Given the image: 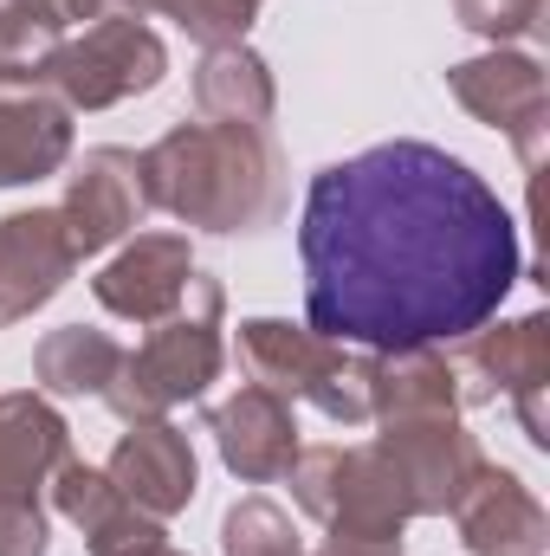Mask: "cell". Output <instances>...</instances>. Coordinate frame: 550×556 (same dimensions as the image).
<instances>
[{
    "instance_id": "6da1fadb",
    "label": "cell",
    "mask_w": 550,
    "mask_h": 556,
    "mask_svg": "<svg viewBox=\"0 0 550 556\" xmlns=\"http://www.w3.org/2000/svg\"><path fill=\"white\" fill-rule=\"evenodd\" d=\"M304 324L343 350H453L525 278L518 220L453 149L421 137L324 162L298 207Z\"/></svg>"
},
{
    "instance_id": "7a4b0ae2",
    "label": "cell",
    "mask_w": 550,
    "mask_h": 556,
    "mask_svg": "<svg viewBox=\"0 0 550 556\" xmlns=\"http://www.w3.org/2000/svg\"><path fill=\"white\" fill-rule=\"evenodd\" d=\"M142 201L214 240H260L291 207V162L253 124H168L137 155Z\"/></svg>"
},
{
    "instance_id": "3957f363",
    "label": "cell",
    "mask_w": 550,
    "mask_h": 556,
    "mask_svg": "<svg viewBox=\"0 0 550 556\" xmlns=\"http://www.w3.org/2000/svg\"><path fill=\"white\" fill-rule=\"evenodd\" d=\"M221 317H227L221 278L195 266L182 304L162 324H149V337H142L137 350H124V369L104 389V408L117 420H162L168 408H182V402H201L221 382V369H227Z\"/></svg>"
},
{
    "instance_id": "277c9868",
    "label": "cell",
    "mask_w": 550,
    "mask_h": 556,
    "mask_svg": "<svg viewBox=\"0 0 550 556\" xmlns=\"http://www.w3.org/2000/svg\"><path fill=\"white\" fill-rule=\"evenodd\" d=\"M234 356L247 382L273 389L285 402H311L330 427L370 420V350H343L291 317H240Z\"/></svg>"
},
{
    "instance_id": "5b68a950",
    "label": "cell",
    "mask_w": 550,
    "mask_h": 556,
    "mask_svg": "<svg viewBox=\"0 0 550 556\" xmlns=\"http://www.w3.org/2000/svg\"><path fill=\"white\" fill-rule=\"evenodd\" d=\"M162 78H168L162 33L117 7H104L85 33H65L46 52V65L33 72V85L52 91L65 111H117L130 98H149Z\"/></svg>"
},
{
    "instance_id": "8992f818",
    "label": "cell",
    "mask_w": 550,
    "mask_h": 556,
    "mask_svg": "<svg viewBox=\"0 0 550 556\" xmlns=\"http://www.w3.org/2000/svg\"><path fill=\"white\" fill-rule=\"evenodd\" d=\"M285 479H291V505L304 518H317L324 531L402 538L414 518L409 485H402L396 459L376 440H363V446H298Z\"/></svg>"
},
{
    "instance_id": "52a82bcc",
    "label": "cell",
    "mask_w": 550,
    "mask_h": 556,
    "mask_svg": "<svg viewBox=\"0 0 550 556\" xmlns=\"http://www.w3.org/2000/svg\"><path fill=\"white\" fill-rule=\"evenodd\" d=\"M453 369L466 382V408L479 402H512L518 427L532 446H550V415H545V389H550V317L545 311H525V317H492L479 324L473 337L453 343Z\"/></svg>"
},
{
    "instance_id": "ba28073f",
    "label": "cell",
    "mask_w": 550,
    "mask_h": 556,
    "mask_svg": "<svg viewBox=\"0 0 550 556\" xmlns=\"http://www.w3.org/2000/svg\"><path fill=\"white\" fill-rule=\"evenodd\" d=\"M447 91L466 117H479L486 130L518 149L525 168H545V142H550V78L545 65L518 46H486L479 59L447 65Z\"/></svg>"
},
{
    "instance_id": "9c48e42d",
    "label": "cell",
    "mask_w": 550,
    "mask_h": 556,
    "mask_svg": "<svg viewBox=\"0 0 550 556\" xmlns=\"http://www.w3.org/2000/svg\"><path fill=\"white\" fill-rule=\"evenodd\" d=\"M376 427H383L376 446L396 459L414 518H447L460 505V492L486 466V446L466 433L460 415H396V420H376Z\"/></svg>"
},
{
    "instance_id": "30bf717a",
    "label": "cell",
    "mask_w": 550,
    "mask_h": 556,
    "mask_svg": "<svg viewBox=\"0 0 550 556\" xmlns=\"http://www.w3.org/2000/svg\"><path fill=\"white\" fill-rule=\"evenodd\" d=\"M149 214L142 201V168L137 149H117V142H98L85 149L78 162H65V194H59V220L78 247V260L91 253H111L117 240H130Z\"/></svg>"
},
{
    "instance_id": "8fae6325",
    "label": "cell",
    "mask_w": 550,
    "mask_h": 556,
    "mask_svg": "<svg viewBox=\"0 0 550 556\" xmlns=\"http://www.w3.org/2000/svg\"><path fill=\"white\" fill-rule=\"evenodd\" d=\"M78 273V247L59 207H13L0 214V330L46 311Z\"/></svg>"
},
{
    "instance_id": "7c38bea8",
    "label": "cell",
    "mask_w": 550,
    "mask_h": 556,
    "mask_svg": "<svg viewBox=\"0 0 550 556\" xmlns=\"http://www.w3.org/2000/svg\"><path fill=\"white\" fill-rule=\"evenodd\" d=\"M104 472H111V485H117L137 511L162 518V525L182 518V511L195 505V492H201V459H195L188 433L168 415L162 420H124V433H117Z\"/></svg>"
},
{
    "instance_id": "4fadbf2b",
    "label": "cell",
    "mask_w": 550,
    "mask_h": 556,
    "mask_svg": "<svg viewBox=\"0 0 550 556\" xmlns=\"http://www.w3.org/2000/svg\"><path fill=\"white\" fill-rule=\"evenodd\" d=\"M208 433H214L221 466L240 485H278L298 459V415H291L285 395L260 389V382H240L227 402H214Z\"/></svg>"
},
{
    "instance_id": "5bb4252c",
    "label": "cell",
    "mask_w": 550,
    "mask_h": 556,
    "mask_svg": "<svg viewBox=\"0 0 550 556\" xmlns=\"http://www.w3.org/2000/svg\"><path fill=\"white\" fill-rule=\"evenodd\" d=\"M466 556H545L550 551V511L538 492L512 472V466H479V479L460 492V505L447 511Z\"/></svg>"
},
{
    "instance_id": "9a60e30c",
    "label": "cell",
    "mask_w": 550,
    "mask_h": 556,
    "mask_svg": "<svg viewBox=\"0 0 550 556\" xmlns=\"http://www.w3.org/2000/svg\"><path fill=\"white\" fill-rule=\"evenodd\" d=\"M188 278H195V247H188V233H137L117 260H104V273L91 278V298H98L111 317L149 330V324H162V317L182 304Z\"/></svg>"
},
{
    "instance_id": "2e32d148",
    "label": "cell",
    "mask_w": 550,
    "mask_h": 556,
    "mask_svg": "<svg viewBox=\"0 0 550 556\" xmlns=\"http://www.w3.org/2000/svg\"><path fill=\"white\" fill-rule=\"evenodd\" d=\"M46 498L59 505V518L78 525V538H85L91 556H155L168 544L162 518L137 511V505L111 485V472H104V466H85L78 453L59 466V479H52Z\"/></svg>"
},
{
    "instance_id": "e0dca14e",
    "label": "cell",
    "mask_w": 550,
    "mask_h": 556,
    "mask_svg": "<svg viewBox=\"0 0 550 556\" xmlns=\"http://www.w3.org/2000/svg\"><path fill=\"white\" fill-rule=\"evenodd\" d=\"M65 459H72V427L52 408V395H39V389L0 395V498L7 505L46 511V492Z\"/></svg>"
},
{
    "instance_id": "ac0fdd59",
    "label": "cell",
    "mask_w": 550,
    "mask_h": 556,
    "mask_svg": "<svg viewBox=\"0 0 550 556\" xmlns=\"http://www.w3.org/2000/svg\"><path fill=\"white\" fill-rule=\"evenodd\" d=\"M72 162V111L39 85H0V188H33Z\"/></svg>"
},
{
    "instance_id": "d6986e66",
    "label": "cell",
    "mask_w": 550,
    "mask_h": 556,
    "mask_svg": "<svg viewBox=\"0 0 550 556\" xmlns=\"http://www.w3.org/2000/svg\"><path fill=\"white\" fill-rule=\"evenodd\" d=\"M396 415H466V382L440 343L370 356V420Z\"/></svg>"
},
{
    "instance_id": "ffe728a7",
    "label": "cell",
    "mask_w": 550,
    "mask_h": 556,
    "mask_svg": "<svg viewBox=\"0 0 550 556\" xmlns=\"http://www.w3.org/2000/svg\"><path fill=\"white\" fill-rule=\"evenodd\" d=\"M195 117L201 124H253L273 130L278 117V85L273 65L240 39V46H208L195 65Z\"/></svg>"
},
{
    "instance_id": "44dd1931",
    "label": "cell",
    "mask_w": 550,
    "mask_h": 556,
    "mask_svg": "<svg viewBox=\"0 0 550 556\" xmlns=\"http://www.w3.org/2000/svg\"><path fill=\"white\" fill-rule=\"evenodd\" d=\"M117 369H124V343L91 324H59L33 343V382H39V395H59V402H72V395L104 402Z\"/></svg>"
},
{
    "instance_id": "7402d4cb",
    "label": "cell",
    "mask_w": 550,
    "mask_h": 556,
    "mask_svg": "<svg viewBox=\"0 0 550 556\" xmlns=\"http://www.w3.org/2000/svg\"><path fill=\"white\" fill-rule=\"evenodd\" d=\"M104 7L137 13V20L142 13H162V20H175L201 46H240L253 33V20H260V0H104Z\"/></svg>"
},
{
    "instance_id": "603a6c76",
    "label": "cell",
    "mask_w": 550,
    "mask_h": 556,
    "mask_svg": "<svg viewBox=\"0 0 550 556\" xmlns=\"http://www.w3.org/2000/svg\"><path fill=\"white\" fill-rule=\"evenodd\" d=\"M221 556H311V551H304L285 505H273L266 492H247L221 518Z\"/></svg>"
},
{
    "instance_id": "cb8c5ba5",
    "label": "cell",
    "mask_w": 550,
    "mask_h": 556,
    "mask_svg": "<svg viewBox=\"0 0 550 556\" xmlns=\"http://www.w3.org/2000/svg\"><path fill=\"white\" fill-rule=\"evenodd\" d=\"M453 20L486 46H518L545 26V0H453Z\"/></svg>"
},
{
    "instance_id": "d4e9b609",
    "label": "cell",
    "mask_w": 550,
    "mask_h": 556,
    "mask_svg": "<svg viewBox=\"0 0 550 556\" xmlns=\"http://www.w3.org/2000/svg\"><path fill=\"white\" fill-rule=\"evenodd\" d=\"M98 13H104V0H0V20H33V26H52V33L91 26Z\"/></svg>"
},
{
    "instance_id": "484cf974",
    "label": "cell",
    "mask_w": 550,
    "mask_h": 556,
    "mask_svg": "<svg viewBox=\"0 0 550 556\" xmlns=\"http://www.w3.org/2000/svg\"><path fill=\"white\" fill-rule=\"evenodd\" d=\"M311 556H409L402 538H376V531H324Z\"/></svg>"
},
{
    "instance_id": "4316f807",
    "label": "cell",
    "mask_w": 550,
    "mask_h": 556,
    "mask_svg": "<svg viewBox=\"0 0 550 556\" xmlns=\"http://www.w3.org/2000/svg\"><path fill=\"white\" fill-rule=\"evenodd\" d=\"M155 556H188V551H175V544H162V551H155Z\"/></svg>"
},
{
    "instance_id": "83f0119b",
    "label": "cell",
    "mask_w": 550,
    "mask_h": 556,
    "mask_svg": "<svg viewBox=\"0 0 550 556\" xmlns=\"http://www.w3.org/2000/svg\"><path fill=\"white\" fill-rule=\"evenodd\" d=\"M0 85H7V78H0Z\"/></svg>"
}]
</instances>
